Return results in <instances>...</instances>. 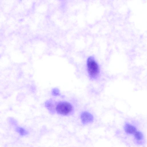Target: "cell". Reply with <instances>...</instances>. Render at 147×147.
<instances>
[{
    "label": "cell",
    "mask_w": 147,
    "mask_h": 147,
    "mask_svg": "<svg viewBox=\"0 0 147 147\" xmlns=\"http://www.w3.org/2000/svg\"><path fill=\"white\" fill-rule=\"evenodd\" d=\"M134 135V139L137 141H140L144 138V135L140 131H137Z\"/></svg>",
    "instance_id": "6"
},
{
    "label": "cell",
    "mask_w": 147,
    "mask_h": 147,
    "mask_svg": "<svg viewBox=\"0 0 147 147\" xmlns=\"http://www.w3.org/2000/svg\"><path fill=\"white\" fill-rule=\"evenodd\" d=\"M80 119L82 123L86 125L92 123L94 121V117L90 113L87 111L83 112L80 115Z\"/></svg>",
    "instance_id": "3"
},
{
    "label": "cell",
    "mask_w": 147,
    "mask_h": 147,
    "mask_svg": "<svg viewBox=\"0 0 147 147\" xmlns=\"http://www.w3.org/2000/svg\"><path fill=\"white\" fill-rule=\"evenodd\" d=\"M18 131L22 135H25L28 134L27 131L22 128H18Z\"/></svg>",
    "instance_id": "8"
},
{
    "label": "cell",
    "mask_w": 147,
    "mask_h": 147,
    "mask_svg": "<svg viewBox=\"0 0 147 147\" xmlns=\"http://www.w3.org/2000/svg\"><path fill=\"white\" fill-rule=\"evenodd\" d=\"M73 107L69 103L66 101H62L59 102L56 107L57 113L63 115H67L70 113L73 110Z\"/></svg>",
    "instance_id": "2"
},
{
    "label": "cell",
    "mask_w": 147,
    "mask_h": 147,
    "mask_svg": "<svg viewBox=\"0 0 147 147\" xmlns=\"http://www.w3.org/2000/svg\"><path fill=\"white\" fill-rule=\"evenodd\" d=\"M52 95L54 96H58L60 95V91L57 88H53L51 91Z\"/></svg>",
    "instance_id": "7"
},
{
    "label": "cell",
    "mask_w": 147,
    "mask_h": 147,
    "mask_svg": "<svg viewBox=\"0 0 147 147\" xmlns=\"http://www.w3.org/2000/svg\"><path fill=\"white\" fill-rule=\"evenodd\" d=\"M88 72L90 77L92 79H95L98 76L99 73L98 65L92 57H89L87 61Z\"/></svg>",
    "instance_id": "1"
},
{
    "label": "cell",
    "mask_w": 147,
    "mask_h": 147,
    "mask_svg": "<svg viewBox=\"0 0 147 147\" xmlns=\"http://www.w3.org/2000/svg\"><path fill=\"white\" fill-rule=\"evenodd\" d=\"M124 129L125 133L129 135H134L137 131L136 128L135 126L127 123L124 125Z\"/></svg>",
    "instance_id": "4"
},
{
    "label": "cell",
    "mask_w": 147,
    "mask_h": 147,
    "mask_svg": "<svg viewBox=\"0 0 147 147\" xmlns=\"http://www.w3.org/2000/svg\"><path fill=\"white\" fill-rule=\"evenodd\" d=\"M45 105L47 108L52 113L54 112V105L53 101L51 100H48L45 103Z\"/></svg>",
    "instance_id": "5"
}]
</instances>
